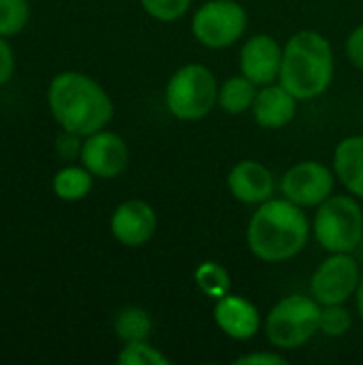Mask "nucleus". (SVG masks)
<instances>
[{"label":"nucleus","instance_id":"obj_24","mask_svg":"<svg viewBox=\"0 0 363 365\" xmlns=\"http://www.w3.org/2000/svg\"><path fill=\"white\" fill-rule=\"evenodd\" d=\"M351 327V314L340 308V304L336 306H325V310L321 312V331L325 336H344Z\"/></svg>","mask_w":363,"mask_h":365},{"label":"nucleus","instance_id":"obj_23","mask_svg":"<svg viewBox=\"0 0 363 365\" xmlns=\"http://www.w3.org/2000/svg\"><path fill=\"white\" fill-rule=\"evenodd\" d=\"M193 0H141V6L154 17V19H160V21H173V19H180L188 6H190Z\"/></svg>","mask_w":363,"mask_h":365},{"label":"nucleus","instance_id":"obj_20","mask_svg":"<svg viewBox=\"0 0 363 365\" xmlns=\"http://www.w3.org/2000/svg\"><path fill=\"white\" fill-rule=\"evenodd\" d=\"M195 280L199 284V289L210 295V297H225L229 293V287H231V280H229V274L225 267H220L218 263H212V261H205L197 267L195 272Z\"/></svg>","mask_w":363,"mask_h":365},{"label":"nucleus","instance_id":"obj_19","mask_svg":"<svg viewBox=\"0 0 363 365\" xmlns=\"http://www.w3.org/2000/svg\"><path fill=\"white\" fill-rule=\"evenodd\" d=\"M113 331L124 344L148 340L150 331H152V321L145 310L131 306V308H124L118 312V317L113 321Z\"/></svg>","mask_w":363,"mask_h":365},{"label":"nucleus","instance_id":"obj_27","mask_svg":"<svg viewBox=\"0 0 363 365\" xmlns=\"http://www.w3.org/2000/svg\"><path fill=\"white\" fill-rule=\"evenodd\" d=\"M347 53H349L351 62L363 71V26L351 32V36L347 41Z\"/></svg>","mask_w":363,"mask_h":365},{"label":"nucleus","instance_id":"obj_8","mask_svg":"<svg viewBox=\"0 0 363 365\" xmlns=\"http://www.w3.org/2000/svg\"><path fill=\"white\" fill-rule=\"evenodd\" d=\"M359 287V265L349 252H334L310 280L312 297L323 306L344 304Z\"/></svg>","mask_w":363,"mask_h":365},{"label":"nucleus","instance_id":"obj_29","mask_svg":"<svg viewBox=\"0 0 363 365\" xmlns=\"http://www.w3.org/2000/svg\"><path fill=\"white\" fill-rule=\"evenodd\" d=\"M357 308H359V314L363 319V278L359 280V287H357Z\"/></svg>","mask_w":363,"mask_h":365},{"label":"nucleus","instance_id":"obj_25","mask_svg":"<svg viewBox=\"0 0 363 365\" xmlns=\"http://www.w3.org/2000/svg\"><path fill=\"white\" fill-rule=\"evenodd\" d=\"M81 145H83V137L62 130L56 139V154L64 160H75L81 156Z\"/></svg>","mask_w":363,"mask_h":365},{"label":"nucleus","instance_id":"obj_13","mask_svg":"<svg viewBox=\"0 0 363 365\" xmlns=\"http://www.w3.org/2000/svg\"><path fill=\"white\" fill-rule=\"evenodd\" d=\"M216 325L233 340H250L259 331V310L244 297L225 295L214 308Z\"/></svg>","mask_w":363,"mask_h":365},{"label":"nucleus","instance_id":"obj_1","mask_svg":"<svg viewBox=\"0 0 363 365\" xmlns=\"http://www.w3.org/2000/svg\"><path fill=\"white\" fill-rule=\"evenodd\" d=\"M47 105L62 130L88 137L113 118V103L105 88L79 71L58 73L47 88Z\"/></svg>","mask_w":363,"mask_h":365},{"label":"nucleus","instance_id":"obj_22","mask_svg":"<svg viewBox=\"0 0 363 365\" xmlns=\"http://www.w3.org/2000/svg\"><path fill=\"white\" fill-rule=\"evenodd\" d=\"M118 364L120 365H169V359L156 351L154 346H150L145 340L139 342H126L124 349L118 355Z\"/></svg>","mask_w":363,"mask_h":365},{"label":"nucleus","instance_id":"obj_6","mask_svg":"<svg viewBox=\"0 0 363 365\" xmlns=\"http://www.w3.org/2000/svg\"><path fill=\"white\" fill-rule=\"evenodd\" d=\"M165 98L175 118L201 120L218 101V86L210 68L203 64H186L169 79Z\"/></svg>","mask_w":363,"mask_h":365},{"label":"nucleus","instance_id":"obj_26","mask_svg":"<svg viewBox=\"0 0 363 365\" xmlns=\"http://www.w3.org/2000/svg\"><path fill=\"white\" fill-rule=\"evenodd\" d=\"M15 73V53L6 36H0V88H4Z\"/></svg>","mask_w":363,"mask_h":365},{"label":"nucleus","instance_id":"obj_4","mask_svg":"<svg viewBox=\"0 0 363 365\" xmlns=\"http://www.w3.org/2000/svg\"><path fill=\"white\" fill-rule=\"evenodd\" d=\"M321 312L319 302L306 295H289L280 299L265 321L267 340L285 351L306 344L321 329Z\"/></svg>","mask_w":363,"mask_h":365},{"label":"nucleus","instance_id":"obj_15","mask_svg":"<svg viewBox=\"0 0 363 365\" xmlns=\"http://www.w3.org/2000/svg\"><path fill=\"white\" fill-rule=\"evenodd\" d=\"M295 96L285 86H265L257 92L252 113L263 128H282L295 115Z\"/></svg>","mask_w":363,"mask_h":365},{"label":"nucleus","instance_id":"obj_2","mask_svg":"<svg viewBox=\"0 0 363 365\" xmlns=\"http://www.w3.org/2000/svg\"><path fill=\"white\" fill-rule=\"evenodd\" d=\"M308 235L306 214L289 199H267L248 225V246L265 263L293 259L306 246Z\"/></svg>","mask_w":363,"mask_h":365},{"label":"nucleus","instance_id":"obj_9","mask_svg":"<svg viewBox=\"0 0 363 365\" xmlns=\"http://www.w3.org/2000/svg\"><path fill=\"white\" fill-rule=\"evenodd\" d=\"M79 160L94 178L111 180V178H118L126 169L128 148L118 133L103 128L83 137Z\"/></svg>","mask_w":363,"mask_h":365},{"label":"nucleus","instance_id":"obj_18","mask_svg":"<svg viewBox=\"0 0 363 365\" xmlns=\"http://www.w3.org/2000/svg\"><path fill=\"white\" fill-rule=\"evenodd\" d=\"M255 98H257V83L250 81L246 75L227 79L218 90V103L229 113H244L252 109Z\"/></svg>","mask_w":363,"mask_h":365},{"label":"nucleus","instance_id":"obj_14","mask_svg":"<svg viewBox=\"0 0 363 365\" xmlns=\"http://www.w3.org/2000/svg\"><path fill=\"white\" fill-rule=\"evenodd\" d=\"M229 188L242 203H265L274 192V178L257 160H242L229 173Z\"/></svg>","mask_w":363,"mask_h":365},{"label":"nucleus","instance_id":"obj_12","mask_svg":"<svg viewBox=\"0 0 363 365\" xmlns=\"http://www.w3.org/2000/svg\"><path fill=\"white\" fill-rule=\"evenodd\" d=\"M282 49L267 34H257L242 47L240 66L242 75H246L257 86H270L280 75Z\"/></svg>","mask_w":363,"mask_h":365},{"label":"nucleus","instance_id":"obj_17","mask_svg":"<svg viewBox=\"0 0 363 365\" xmlns=\"http://www.w3.org/2000/svg\"><path fill=\"white\" fill-rule=\"evenodd\" d=\"M94 184V175L81 165H66L60 171H56L51 180V190L60 201L75 203L90 195Z\"/></svg>","mask_w":363,"mask_h":365},{"label":"nucleus","instance_id":"obj_5","mask_svg":"<svg viewBox=\"0 0 363 365\" xmlns=\"http://www.w3.org/2000/svg\"><path fill=\"white\" fill-rule=\"evenodd\" d=\"M315 237L329 252H353L363 235V212L353 197H329L315 216Z\"/></svg>","mask_w":363,"mask_h":365},{"label":"nucleus","instance_id":"obj_10","mask_svg":"<svg viewBox=\"0 0 363 365\" xmlns=\"http://www.w3.org/2000/svg\"><path fill=\"white\" fill-rule=\"evenodd\" d=\"M334 190L332 171L315 160H306L289 169L282 178V195L300 207L321 205Z\"/></svg>","mask_w":363,"mask_h":365},{"label":"nucleus","instance_id":"obj_7","mask_svg":"<svg viewBox=\"0 0 363 365\" xmlns=\"http://www.w3.org/2000/svg\"><path fill=\"white\" fill-rule=\"evenodd\" d=\"M246 30V11L235 0H210L193 17V32L199 43L212 49L233 45Z\"/></svg>","mask_w":363,"mask_h":365},{"label":"nucleus","instance_id":"obj_16","mask_svg":"<svg viewBox=\"0 0 363 365\" xmlns=\"http://www.w3.org/2000/svg\"><path fill=\"white\" fill-rule=\"evenodd\" d=\"M334 169L340 182L363 199V137H347L334 154Z\"/></svg>","mask_w":363,"mask_h":365},{"label":"nucleus","instance_id":"obj_11","mask_svg":"<svg viewBox=\"0 0 363 365\" xmlns=\"http://www.w3.org/2000/svg\"><path fill=\"white\" fill-rule=\"evenodd\" d=\"M156 231V212L150 203L131 199L111 214V233L124 246H143Z\"/></svg>","mask_w":363,"mask_h":365},{"label":"nucleus","instance_id":"obj_28","mask_svg":"<svg viewBox=\"0 0 363 365\" xmlns=\"http://www.w3.org/2000/svg\"><path fill=\"white\" fill-rule=\"evenodd\" d=\"M237 365H285L287 359L276 355V353H252V355H246V357H240Z\"/></svg>","mask_w":363,"mask_h":365},{"label":"nucleus","instance_id":"obj_3","mask_svg":"<svg viewBox=\"0 0 363 365\" xmlns=\"http://www.w3.org/2000/svg\"><path fill=\"white\" fill-rule=\"evenodd\" d=\"M334 75V53L325 36L312 30L297 32L289 38L282 51L280 86H285L297 101L321 96Z\"/></svg>","mask_w":363,"mask_h":365},{"label":"nucleus","instance_id":"obj_21","mask_svg":"<svg viewBox=\"0 0 363 365\" xmlns=\"http://www.w3.org/2000/svg\"><path fill=\"white\" fill-rule=\"evenodd\" d=\"M30 19L28 0H0V36L19 34Z\"/></svg>","mask_w":363,"mask_h":365}]
</instances>
